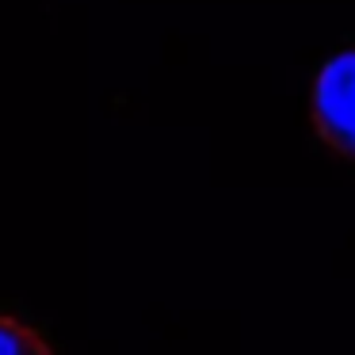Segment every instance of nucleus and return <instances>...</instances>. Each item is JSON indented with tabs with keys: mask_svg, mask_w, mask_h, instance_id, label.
Listing matches in <instances>:
<instances>
[{
	"mask_svg": "<svg viewBox=\"0 0 355 355\" xmlns=\"http://www.w3.org/2000/svg\"><path fill=\"white\" fill-rule=\"evenodd\" d=\"M0 355H54V352L27 321L0 313Z\"/></svg>",
	"mask_w": 355,
	"mask_h": 355,
	"instance_id": "f03ea898",
	"label": "nucleus"
},
{
	"mask_svg": "<svg viewBox=\"0 0 355 355\" xmlns=\"http://www.w3.org/2000/svg\"><path fill=\"white\" fill-rule=\"evenodd\" d=\"M313 126L324 146L355 161V50L321 65L313 80Z\"/></svg>",
	"mask_w": 355,
	"mask_h": 355,
	"instance_id": "f257e3e1",
	"label": "nucleus"
}]
</instances>
